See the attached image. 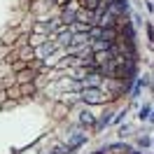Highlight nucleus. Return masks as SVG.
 I'll return each instance as SVG.
<instances>
[{"instance_id":"nucleus-1","label":"nucleus","mask_w":154,"mask_h":154,"mask_svg":"<svg viewBox=\"0 0 154 154\" xmlns=\"http://www.w3.org/2000/svg\"><path fill=\"white\" fill-rule=\"evenodd\" d=\"M82 98H84L87 103H103V100H105V94H103L100 89H87Z\"/></svg>"},{"instance_id":"nucleus-5","label":"nucleus","mask_w":154,"mask_h":154,"mask_svg":"<svg viewBox=\"0 0 154 154\" xmlns=\"http://www.w3.org/2000/svg\"><path fill=\"white\" fill-rule=\"evenodd\" d=\"M49 51H54V45H45V47L40 49V56H47Z\"/></svg>"},{"instance_id":"nucleus-2","label":"nucleus","mask_w":154,"mask_h":154,"mask_svg":"<svg viewBox=\"0 0 154 154\" xmlns=\"http://www.w3.org/2000/svg\"><path fill=\"white\" fill-rule=\"evenodd\" d=\"M75 17H77V12H72V10H66V14H63V21H66L68 26H70V23H75Z\"/></svg>"},{"instance_id":"nucleus-3","label":"nucleus","mask_w":154,"mask_h":154,"mask_svg":"<svg viewBox=\"0 0 154 154\" xmlns=\"http://www.w3.org/2000/svg\"><path fill=\"white\" fill-rule=\"evenodd\" d=\"M79 122H82V124H94V122H96V117L91 115V112H84V115L79 117Z\"/></svg>"},{"instance_id":"nucleus-4","label":"nucleus","mask_w":154,"mask_h":154,"mask_svg":"<svg viewBox=\"0 0 154 154\" xmlns=\"http://www.w3.org/2000/svg\"><path fill=\"white\" fill-rule=\"evenodd\" d=\"M149 117H152V107L145 105L143 110H140V119H149Z\"/></svg>"}]
</instances>
